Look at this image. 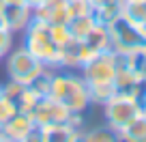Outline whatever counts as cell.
<instances>
[{
    "mask_svg": "<svg viewBox=\"0 0 146 142\" xmlns=\"http://www.w3.org/2000/svg\"><path fill=\"white\" fill-rule=\"evenodd\" d=\"M39 99H41V97L36 95V93L32 91L30 86H26V88L22 91V95H19V99L15 101V105H17V112H22V114H28V116H30L32 110L36 108V103H39Z\"/></svg>",
    "mask_w": 146,
    "mask_h": 142,
    "instance_id": "obj_22",
    "label": "cell"
},
{
    "mask_svg": "<svg viewBox=\"0 0 146 142\" xmlns=\"http://www.w3.org/2000/svg\"><path fill=\"white\" fill-rule=\"evenodd\" d=\"M0 142H9V140H7V136H5V131H2V129H0Z\"/></svg>",
    "mask_w": 146,
    "mask_h": 142,
    "instance_id": "obj_30",
    "label": "cell"
},
{
    "mask_svg": "<svg viewBox=\"0 0 146 142\" xmlns=\"http://www.w3.org/2000/svg\"><path fill=\"white\" fill-rule=\"evenodd\" d=\"M80 73L86 80V84H105V82H114L116 75V56L114 50H105L97 52L92 58H88L86 63L80 67Z\"/></svg>",
    "mask_w": 146,
    "mask_h": 142,
    "instance_id": "obj_6",
    "label": "cell"
},
{
    "mask_svg": "<svg viewBox=\"0 0 146 142\" xmlns=\"http://www.w3.org/2000/svg\"><path fill=\"white\" fill-rule=\"evenodd\" d=\"M50 95L58 99L69 112H86L90 108L88 84L75 69H56Z\"/></svg>",
    "mask_w": 146,
    "mask_h": 142,
    "instance_id": "obj_1",
    "label": "cell"
},
{
    "mask_svg": "<svg viewBox=\"0 0 146 142\" xmlns=\"http://www.w3.org/2000/svg\"><path fill=\"white\" fill-rule=\"evenodd\" d=\"M7 5H28L26 0H5Z\"/></svg>",
    "mask_w": 146,
    "mask_h": 142,
    "instance_id": "obj_28",
    "label": "cell"
},
{
    "mask_svg": "<svg viewBox=\"0 0 146 142\" xmlns=\"http://www.w3.org/2000/svg\"><path fill=\"white\" fill-rule=\"evenodd\" d=\"M82 129L73 127L71 123H52L39 127V140L41 142H80Z\"/></svg>",
    "mask_w": 146,
    "mask_h": 142,
    "instance_id": "obj_10",
    "label": "cell"
},
{
    "mask_svg": "<svg viewBox=\"0 0 146 142\" xmlns=\"http://www.w3.org/2000/svg\"><path fill=\"white\" fill-rule=\"evenodd\" d=\"M123 2L125 0H118V2H108V5H101L92 9V15L99 24H105L108 26L110 22H114L118 15H123Z\"/></svg>",
    "mask_w": 146,
    "mask_h": 142,
    "instance_id": "obj_16",
    "label": "cell"
},
{
    "mask_svg": "<svg viewBox=\"0 0 146 142\" xmlns=\"http://www.w3.org/2000/svg\"><path fill=\"white\" fill-rule=\"evenodd\" d=\"M0 65H2V58H0Z\"/></svg>",
    "mask_w": 146,
    "mask_h": 142,
    "instance_id": "obj_37",
    "label": "cell"
},
{
    "mask_svg": "<svg viewBox=\"0 0 146 142\" xmlns=\"http://www.w3.org/2000/svg\"><path fill=\"white\" fill-rule=\"evenodd\" d=\"M118 140L125 142H146V112H140L127 127L118 131Z\"/></svg>",
    "mask_w": 146,
    "mask_h": 142,
    "instance_id": "obj_13",
    "label": "cell"
},
{
    "mask_svg": "<svg viewBox=\"0 0 146 142\" xmlns=\"http://www.w3.org/2000/svg\"><path fill=\"white\" fill-rule=\"evenodd\" d=\"M92 56H95V52L88 50L82 39L71 37L60 47V69H75V71H80V67Z\"/></svg>",
    "mask_w": 146,
    "mask_h": 142,
    "instance_id": "obj_9",
    "label": "cell"
},
{
    "mask_svg": "<svg viewBox=\"0 0 146 142\" xmlns=\"http://www.w3.org/2000/svg\"><path fill=\"white\" fill-rule=\"evenodd\" d=\"M5 26L11 32H24L26 26L32 22V7L30 5H7L2 11Z\"/></svg>",
    "mask_w": 146,
    "mask_h": 142,
    "instance_id": "obj_11",
    "label": "cell"
},
{
    "mask_svg": "<svg viewBox=\"0 0 146 142\" xmlns=\"http://www.w3.org/2000/svg\"><path fill=\"white\" fill-rule=\"evenodd\" d=\"M5 7H7V2H5V0H0V13L5 11Z\"/></svg>",
    "mask_w": 146,
    "mask_h": 142,
    "instance_id": "obj_32",
    "label": "cell"
},
{
    "mask_svg": "<svg viewBox=\"0 0 146 142\" xmlns=\"http://www.w3.org/2000/svg\"><path fill=\"white\" fill-rule=\"evenodd\" d=\"M84 43H86L88 50H92L97 54V52H105V50H112V39H110V30L105 24H99L97 22L95 26H92V30L88 32L86 37L82 39Z\"/></svg>",
    "mask_w": 146,
    "mask_h": 142,
    "instance_id": "obj_12",
    "label": "cell"
},
{
    "mask_svg": "<svg viewBox=\"0 0 146 142\" xmlns=\"http://www.w3.org/2000/svg\"><path fill=\"white\" fill-rule=\"evenodd\" d=\"M50 32H52V39H54V43L58 47H62L64 43L73 37L67 24H50Z\"/></svg>",
    "mask_w": 146,
    "mask_h": 142,
    "instance_id": "obj_23",
    "label": "cell"
},
{
    "mask_svg": "<svg viewBox=\"0 0 146 142\" xmlns=\"http://www.w3.org/2000/svg\"><path fill=\"white\" fill-rule=\"evenodd\" d=\"M15 112H17V105H15V101L7 99L5 95H0V129L5 127V123L15 114Z\"/></svg>",
    "mask_w": 146,
    "mask_h": 142,
    "instance_id": "obj_24",
    "label": "cell"
},
{
    "mask_svg": "<svg viewBox=\"0 0 146 142\" xmlns=\"http://www.w3.org/2000/svg\"><path fill=\"white\" fill-rule=\"evenodd\" d=\"M15 43V37L9 28H0V58H5Z\"/></svg>",
    "mask_w": 146,
    "mask_h": 142,
    "instance_id": "obj_27",
    "label": "cell"
},
{
    "mask_svg": "<svg viewBox=\"0 0 146 142\" xmlns=\"http://www.w3.org/2000/svg\"><path fill=\"white\" fill-rule=\"evenodd\" d=\"M32 121L36 123V127H43V125H52V123H67L71 112L60 103L58 99H54L52 95L41 97L36 108L32 110Z\"/></svg>",
    "mask_w": 146,
    "mask_h": 142,
    "instance_id": "obj_8",
    "label": "cell"
},
{
    "mask_svg": "<svg viewBox=\"0 0 146 142\" xmlns=\"http://www.w3.org/2000/svg\"><path fill=\"white\" fill-rule=\"evenodd\" d=\"M88 93H90V105H103L110 97L116 95L114 82H105V84H90L88 86Z\"/></svg>",
    "mask_w": 146,
    "mask_h": 142,
    "instance_id": "obj_19",
    "label": "cell"
},
{
    "mask_svg": "<svg viewBox=\"0 0 146 142\" xmlns=\"http://www.w3.org/2000/svg\"><path fill=\"white\" fill-rule=\"evenodd\" d=\"M144 52H146V43H144Z\"/></svg>",
    "mask_w": 146,
    "mask_h": 142,
    "instance_id": "obj_35",
    "label": "cell"
},
{
    "mask_svg": "<svg viewBox=\"0 0 146 142\" xmlns=\"http://www.w3.org/2000/svg\"><path fill=\"white\" fill-rule=\"evenodd\" d=\"M26 2H28V5H30V7H35V5H39L41 0H26Z\"/></svg>",
    "mask_w": 146,
    "mask_h": 142,
    "instance_id": "obj_31",
    "label": "cell"
},
{
    "mask_svg": "<svg viewBox=\"0 0 146 142\" xmlns=\"http://www.w3.org/2000/svg\"><path fill=\"white\" fill-rule=\"evenodd\" d=\"M0 88H2V95H5L7 99L17 101V99H19V95H22V91L26 88V84L15 82V80H9L7 84H0Z\"/></svg>",
    "mask_w": 146,
    "mask_h": 142,
    "instance_id": "obj_26",
    "label": "cell"
},
{
    "mask_svg": "<svg viewBox=\"0 0 146 142\" xmlns=\"http://www.w3.org/2000/svg\"><path fill=\"white\" fill-rule=\"evenodd\" d=\"M64 5H67L69 13L73 15H86V13H92V5L90 0H64Z\"/></svg>",
    "mask_w": 146,
    "mask_h": 142,
    "instance_id": "obj_25",
    "label": "cell"
},
{
    "mask_svg": "<svg viewBox=\"0 0 146 142\" xmlns=\"http://www.w3.org/2000/svg\"><path fill=\"white\" fill-rule=\"evenodd\" d=\"M2 131H5V136H7L9 142H32V140H39V127H36V123L32 121V116L22 114V112H15V114L5 123Z\"/></svg>",
    "mask_w": 146,
    "mask_h": 142,
    "instance_id": "obj_7",
    "label": "cell"
},
{
    "mask_svg": "<svg viewBox=\"0 0 146 142\" xmlns=\"http://www.w3.org/2000/svg\"><path fill=\"white\" fill-rule=\"evenodd\" d=\"M80 140L82 142H114L118 140V136H116L114 129L103 125V127H95V129H84Z\"/></svg>",
    "mask_w": 146,
    "mask_h": 142,
    "instance_id": "obj_20",
    "label": "cell"
},
{
    "mask_svg": "<svg viewBox=\"0 0 146 142\" xmlns=\"http://www.w3.org/2000/svg\"><path fill=\"white\" fill-rule=\"evenodd\" d=\"M144 5H146V0H144Z\"/></svg>",
    "mask_w": 146,
    "mask_h": 142,
    "instance_id": "obj_38",
    "label": "cell"
},
{
    "mask_svg": "<svg viewBox=\"0 0 146 142\" xmlns=\"http://www.w3.org/2000/svg\"><path fill=\"white\" fill-rule=\"evenodd\" d=\"M0 95H2V88H0Z\"/></svg>",
    "mask_w": 146,
    "mask_h": 142,
    "instance_id": "obj_36",
    "label": "cell"
},
{
    "mask_svg": "<svg viewBox=\"0 0 146 142\" xmlns=\"http://www.w3.org/2000/svg\"><path fill=\"white\" fill-rule=\"evenodd\" d=\"M142 112H146V99L142 101Z\"/></svg>",
    "mask_w": 146,
    "mask_h": 142,
    "instance_id": "obj_34",
    "label": "cell"
},
{
    "mask_svg": "<svg viewBox=\"0 0 146 142\" xmlns=\"http://www.w3.org/2000/svg\"><path fill=\"white\" fill-rule=\"evenodd\" d=\"M125 67H129L137 78H146V52L137 47L133 52H125Z\"/></svg>",
    "mask_w": 146,
    "mask_h": 142,
    "instance_id": "obj_17",
    "label": "cell"
},
{
    "mask_svg": "<svg viewBox=\"0 0 146 142\" xmlns=\"http://www.w3.org/2000/svg\"><path fill=\"white\" fill-rule=\"evenodd\" d=\"M108 30H110L112 50L114 52H133L137 47H144V43H146V39L140 32V26L131 24L123 15H118L114 22H110Z\"/></svg>",
    "mask_w": 146,
    "mask_h": 142,
    "instance_id": "obj_5",
    "label": "cell"
},
{
    "mask_svg": "<svg viewBox=\"0 0 146 142\" xmlns=\"http://www.w3.org/2000/svg\"><path fill=\"white\" fill-rule=\"evenodd\" d=\"M97 24L95 15L92 13H86V15H73L71 19H69V30H71V35L75 39H84L88 35V32L92 30V26Z\"/></svg>",
    "mask_w": 146,
    "mask_h": 142,
    "instance_id": "obj_14",
    "label": "cell"
},
{
    "mask_svg": "<svg viewBox=\"0 0 146 142\" xmlns=\"http://www.w3.org/2000/svg\"><path fill=\"white\" fill-rule=\"evenodd\" d=\"M137 84V75L133 73L129 67H118L114 75V88L116 93H123V95H131L133 88Z\"/></svg>",
    "mask_w": 146,
    "mask_h": 142,
    "instance_id": "obj_15",
    "label": "cell"
},
{
    "mask_svg": "<svg viewBox=\"0 0 146 142\" xmlns=\"http://www.w3.org/2000/svg\"><path fill=\"white\" fill-rule=\"evenodd\" d=\"M0 28H7V26H5V17H2V13H0Z\"/></svg>",
    "mask_w": 146,
    "mask_h": 142,
    "instance_id": "obj_33",
    "label": "cell"
},
{
    "mask_svg": "<svg viewBox=\"0 0 146 142\" xmlns=\"http://www.w3.org/2000/svg\"><path fill=\"white\" fill-rule=\"evenodd\" d=\"M123 17H127L131 24L140 26L146 19V5L144 0H125L123 2Z\"/></svg>",
    "mask_w": 146,
    "mask_h": 142,
    "instance_id": "obj_18",
    "label": "cell"
},
{
    "mask_svg": "<svg viewBox=\"0 0 146 142\" xmlns=\"http://www.w3.org/2000/svg\"><path fill=\"white\" fill-rule=\"evenodd\" d=\"M54 71H56L54 67H45L41 73H39L30 84H28V86H30L39 97H47V95H50V88H52V78H54Z\"/></svg>",
    "mask_w": 146,
    "mask_h": 142,
    "instance_id": "obj_21",
    "label": "cell"
},
{
    "mask_svg": "<svg viewBox=\"0 0 146 142\" xmlns=\"http://www.w3.org/2000/svg\"><path fill=\"white\" fill-rule=\"evenodd\" d=\"M5 69H7V78L15 80V82H22V84H30L36 75L41 73L45 65L36 58L32 52H28L24 45L19 47H11V52L5 56Z\"/></svg>",
    "mask_w": 146,
    "mask_h": 142,
    "instance_id": "obj_3",
    "label": "cell"
},
{
    "mask_svg": "<svg viewBox=\"0 0 146 142\" xmlns=\"http://www.w3.org/2000/svg\"><path fill=\"white\" fill-rule=\"evenodd\" d=\"M103 116H105V125L110 129H114L116 136L123 127H127L133 119L142 112V105L133 99L131 95H123V93H116L114 97H110L103 105Z\"/></svg>",
    "mask_w": 146,
    "mask_h": 142,
    "instance_id": "obj_4",
    "label": "cell"
},
{
    "mask_svg": "<svg viewBox=\"0 0 146 142\" xmlns=\"http://www.w3.org/2000/svg\"><path fill=\"white\" fill-rule=\"evenodd\" d=\"M22 45L28 52H32L45 67L60 69V47L52 39L50 24L47 22H41V19L32 17V22L22 32Z\"/></svg>",
    "mask_w": 146,
    "mask_h": 142,
    "instance_id": "obj_2",
    "label": "cell"
},
{
    "mask_svg": "<svg viewBox=\"0 0 146 142\" xmlns=\"http://www.w3.org/2000/svg\"><path fill=\"white\" fill-rule=\"evenodd\" d=\"M140 32H142V37L146 39V19H144V22L140 24Z\"/></svg>",
    "mask_w": 146,
    "mask_h": 142,
    "instance_id": "obj_29",
    "label": "cell"
}]
</instances>
